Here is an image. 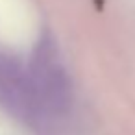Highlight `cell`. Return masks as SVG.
<instances>
[{
	"label": "cell",
	"mask_w": 135,
	"mask_h": 135,
	"mask_svg": "<svg viewBox=\"0 0 135 135\" xmlns=\"http://www.w3.org/2000/svg\"><path fill=\"white\" fill-rule=\"evenodd\" d=\"M37 89L52 107H65L70 100V85L65 70L52 59H46L37 70Z\"/></svg>",
	"instance_id": "cell-1"
}]
</instances>
